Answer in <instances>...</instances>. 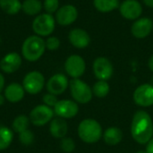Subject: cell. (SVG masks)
Returning a JSON list of instances; mask_svg holds the SVG:
<instances>
[{
    "instance_id": "obj_1",
    "label": "cell",
    "mask_w": 153,
    "mask_h": 153,
    "mask_svg": "<svg viewBox=\"0 0 153 153\" xmlns=\"http://www.w3.org/2000/svg\"><path fill=\"white\" fill-rule=\"evenodd\" d=\"M131 134L140 144H147L153 137V121L150 114L144 110H138L134 115L131 123Z\"/></svg>"
},
{
    "instance_id": "obj_2",
    "label": "cell",
    "mask_w": 153,
    "mask_h": 153,
    "mask_svg": "<svg viewBox=\"0 0 153 153\" xmlns=\"http://www.w3.org/2000/svg\"><path fill=\"white\" fill-rule=\"evenodd\" d=\"M45 40L37 35L27 37L22 45V56L28 62H36L42 57L46 51Z\"/></svg>"
},
{
    "instance_id": "obj_3",
    "label": "cell",
    "mask_w": 153,
    "mask_h": 153,
    "mask_svg": "<svg viewBox=\"0 0 153 153\" xmlns=\"http://www.w3.org/2000/svg\"><path fill=\"white\" fill-rule=\"evenodd\" d=\"M102 135V127L95 119H83L78 126V136L86 143H95L101 139Z\"/></svg>"
},
{
    "instance_id": "obj_4",
    "label": "cell",
    "mask_w": 153,
    "mask_h": 153,
    "mask_svg": "<svg viewBox=\"0 0 153 153\" xmlns=\"http://www.w3.org/2000/svg\"><path fill=\"white\" fill-rule=\"evenodd\" d=\"M56 19L53 14L47 13L35 16L31 23V28L35 35L41 38L49 37L56 29Z\"/></svg>"
},
{
    "instance_id": "obj_5",
    "label": "cell",
    "mask_w": 153,
    "mask_h": 153,
    "mask_svg": "<svg viewBox=\"0 0 153 153\" xmlns=\"http://www.w3.org/2000/svg\"><path fill=\"white\" fill-rule=\"evenodd\" d=\"M70 91L75 102L81 104H87L92 99V89L80 78L72 79L69 82Z\"/></svg>"
},
{
    "instance_id": "obj_6",
    "label": "cell",
    "mask_w": 153,
    "mask_h": 153,
    "mask_svg": "<svg viewBox=\"0 0 153 153\" xmlns=\"http://www.w3.org/2000/svg\"><path fill=\"white\" fill-rule=\"evenodd\" d=\"M22 85L25 92L30 95L38 94L45 86V77L39 71H30L23 77Z\"/></svg>"
},
{
    "instance_id": "obj_7",
    "label": "cell",
    "mask_w": 153,
    "mask_h": 153,
    "mask_svg": "<svg viewBox=\"0 0 153 153\" xmlns=\"http://www.w3.org/2000/svg\"><path fill=\"white\" fill-rule=\"evenodd\" d=\"M55 115L54 109L47 105H38L30 113V121L35 126H43L51 122Z\"/></svg>"
},
{
    "instance_id": "obj_8",
    "label": "cell",
    "mask_w": 153,
    "mask_h": 153,
    "mask_svg": "<svg viewBox=\"0 0 153 153\" xmlns=\"http://www.w3.org/2000/svg\"><path fill=\"white\" fill-rule=\"evenodd\" d=\"M65 73L73 79L80 78L86 70V63L79 55L69 56L65 62Z\"/></svg>"
},
{
    "instance_id": "obj_9",
    "label": "cell",
    "mask_w": 153,
    "mask_h": 153,
    "mask_svg": "<svg viewBox=\"0 0 153 153\" xmlns=\"http://www.w3.org/2000/svg\"><path fill=\"white\" fill-rule=\"evenodd\" d=\"M92 70L95 77L100 81L109 80L114 73V67L111 61L105 56H99L94 60Z\"/></svg>"
},
{
    "instance_id": "obj_10",
    "label": "cell",
    "mask_w": 153,
    "mask_h": 153,
    "mask_svg": "<svg viewBox=\"0 0 153 153\" xmlns=\"http://www.w3.org/2000/svg\"><path fill=\"white\" fill-rule=\"evenodd\" d=\"M78 18L77 8L71 4H66L59 7L55 13V19L57 24L61 26H68L73 24Z\"/></svg>"
},
{
    "instance_id": "obj_11",
    "label": "cell",
    "mask_w": 153,
    "mask_h": 153,
    "mask_svg": "<svg viewBox=\"0 0 153 153\" xmlns=\"http://www.w3.org/2000/svg\"><path fill=\"white\" fill-rule=\"evenodd\" d=\"M134 101L143 108L153 106V85L144 83L138 86L134 92Z\"/></svg>"
},
{
    "instance_id": "obj_12",
    "label": "cell",
    "mask_w": 153,
    "mask_h": 153,
    "mask_svg": "<svg viewBox=\"0 0 153 153\" xmlns=\"http://www.w3.org/2000/svg\"><path fill=\"white\" fill-rule=\"evenodd\" d=\"M119 12L123 18L135 21L143 13V6L138 0H125L119 5Z\"/></svg>"
},
{
    "instance_id": "obj_13",
    "label": "cell",
    "mask_w": 153,
    "mask_h": 153,
    "mask_svg": "<svg viewBox=\"0 0 153 153\" xmlns=\"http://www.w3.org/2000/svg\"><path fill=\"white\" fill-rule=\"evenodd\" d=\"M53 109L55 114L58 117H62L64 119L73 118L79 112V107L77 102L70 100H58Z\"/></svg>"
},
{
    "instance_id": "obj_14",
    "label": "cell",
    "mask_w": 153,
    "mask_h": 153,
    "mask_svg": "<svg viewBox=\"0 0 153 153\" xmlns=\"http://www.w3.org/2000/svg\"><path fill=\"white\" fill-rule=\"evenodd\" d=\"M22 64V56L17 52H9L0 60V69L4 74H13L20 69Z\"/></svg>"
},
{
    "instance_id": "obj_15",
    "label": "cell",
    "mask_w": 153,
    "mask_h": 153,
    "mask_svg": "<svg viewBox=\"0 0 153 153\" xmlns=\"http://www.w3.org/2000/svg\"><path fill=\"white\" fill-rule=\"evenodd\" d=\"M153 30V21L149 17L135 20L131 27V33L136 39H145Z\"/></svg>"
},
{
    "instance_id": "obj_16",
    "label": "cell",
    "mask_w": 153,
    "mask_h": 153,
    "mask_svg": "<svg viewBox=\"0 0 153 153\" xmlns=\"http://www.w3.org/2000/svg\"><path fill=\"white\" fill-rule=\"evenodd\" d=\"M68 86V78L64 74H56L52 75L46 83L48 91L56 96L64 93Z\"/></svg>"
},
{
    "instance_id": "obj_17",
    "label": "cell",
    "mask_w": 153,
    "mask_h": 153,
    "mask_svg": "<svg viewBox=\"0 0 153 153\" xmlns=\"http://www.w3.org/2000/svg\"><path fill=\"white\" fill-rule=\"evenodd\" d=\"M68 40L73 47L82 49L90 45L91 36L85 30L82 28H74L69 31Z\"/></svg>"
},
{
    "instance_id": "obj_18",
    "label": "cell",
    "mask_w": 153,
    "mask_h": 153,
    "mask_svg": "<svg viewBox=\"0 0 153 153\" xmlns=\"http://www.w3.org/2000/svg\"><path fill=\"white\" fill-rule=\"evenodd\" d=\"M5 100L11 103H18L25 96V91L22 84L18 82H12L8 84L4 91Z\"/></svg>"
},
{
    "instance_id": "obj_19",
    "label": "cell",
    "mask_w": 153,
    "mask_h": 153,
    "mask_svg": "<svg viewBox=\"0 0 153 153\" xmlns=\"http://www.w3.org/2000/svg\"><path fill=\"white\" fill-rule=\"evenodd\" d=\"M68 126L65 119L62 117L53 118L49 125V133L56 139H63L66 136Z\"/></svg>"
},
{
    "instance_id": "obj_20",
    "label": "cell",
    "mask_w": 153,
    "mask_h": 153,
    "mask_svg": "<svg viewBox=\"0 0 153 153\" xmlns=\"http://www.w3.org/2000/svg\"><path fill=\"white\" fill-rule=\"evenodd\" d=\"M103 139L108 146L117 145L123 139V132L118 127H108L103 134Z\"/></svg>"
},
{
    "instance_id": "obj_21",
    "label": "cell",
    "mask_w": 153,
    "mask_h": 153,
    "mask_svg": "<svg viewBox=\"0 0 153 153\" xmlns=\"http://www.w3.org/2000/svg\"><path fill=\"white\" fill-rule=\"evenodd\" d=\"M43 3L40 0H23L22 2V11L29 16H37L41 13Z\"/></svg>"
},
{
    "instance_id": "obj_22",
    "label": "cell",
    "mask_w": 153,
    "mask_h": 153,
    "mask_svg": "<svg viewBox=\"0 0 153 153\" xmlns=\"http://www.w3.org/2000/svg\"><path fill=\"white\" fill-rule=\"evenodd\" d=\"M0 9L8 15H16L22 11L20 0H0Z\"/></svg>"
},
{
    "instance_id": "obj_23",
    "label": "cell",
    "mask_w": 153,
    "mask_h": 153,
    "mask_svg": "<svg viewBox=\"0 0 153 153\" xmlns=\"http://www.w3.org/2000/svg\"><path fill=\"white\" fill-rule=\"evenodd\" d=\"M93 5L100 13H110L119 8V0H93Z\"/></svg>"
},
{
    "instance_id": "obj_24",
    "label": "cell",
    "mask_w": 153,
    "mask_h": 153,
    "mask_svg": "<svg viewBox=\"0 0 153 153\" xmlns=\"http://www.w3.org/2000/svg\"><path fill=\"white\" fill-rule=\"evenodd\" d=\"M13 140V132L6 126L0 127V151L6 150Z\"/></svg>"
},
{
    "instance_id": "obj_25",
    "label": "cell",
    "mask_w": 153,
    "mask_h": 153,
    "mask_svg": "<svg viewBox=\"0 0 153 153\" xmlns=\"http://www.w3.org/2000/svg\"><path fill=\"white\" fill-rule=\"evenodd\" d=\"M30 123V121L29 117H27L26 115H19L13 121V124H12L13 131H14L15 133L19 134L28 130Z\"/></svg>"
},
{
    "instance_id": "obj_26",
    "label": "cell",
    "mask_w": 153,
    "mask_h": 153,
    "mask_svg": "<svg viewBox=\"0 0 153 153\" xmlns=\"http://www.w3.org/2000/svg\"><path fill=\"white\" fill-rule=\"evenodd\" d=\"M110 91V86L107 81H100L99 80L96 82L92 87V93L97 98L102 99L108 96Z\"/></svg>"
},
{
    "instance_id": "obj_27",
    "label": "cell",
    "mask_w": 153,
    "mask_h": 153,
    "mask_svg": "<svg viewBox=\"0 0 153 153\" xmlns=\"http://www.w3.org/2000/svg\"><path fill=\"white\" fill-rule=\"evenodd\" d=\"M59 146L62 152L65 153H71L75 149V143L70 137H64L63 139H61Z\"/></svg>"
},
{
    "instance_id": "obj_28",
    "label": "cell",
    "mask_w": 153,
    "mask_h": 153,
    "mask_svg": "<svg viewBox=\"0 0 153 153\" xmlns=\"http://www.w3.org/2000/svg\"><path fill=\"white\" fill-rule=\"evenodd\" d=\"M60 4L59 0H44L43 1V9L45 10V13L53 14L56 13V11L59 9Z\"/></svg>"
},
{
    "instance_id": "obj_29",
    "label": "cell",
    "mask_w": 153,
    "mask_h": 153,
    "mask_svg": "<svg viewBox=\"0 0 153 153\" xmlns=\"http://www.w3.org/2000/svg\"><path fill=\"white\" fill-rule=\"evenodd\" d=\"M60 45H61V41L56 36H49L45 40L46 49L49 50V51H56V50H57L60 48Z\"/></svg>"
},
{
    "instance_id": "obj_30",
    "label": "cell",
    "mask_w": 153,
    "mask_h": 153,
    "mask_svg": "<svg viewBox=\"0 0 153 153\" xmlns=\"http://www.w3.org/2000/svg\"><path fill=\"white\" fill-rule=\"evenodd\" d=\"M19 141L22 144L25 146H29L34 142V134L30 130H26L21 134H19Z\"/></svg>"
},
{
    "instance_id": "obj_31",
    "label": "cell",
    "mask_w": 153,
    "mask_h": 153,
    "mask_svg": "<svg viewBox=\"0 0 153 153\" xmlns=\"http://www.w3.org/2000/svg\"><path fill=\"white\" fill-rule=\"evenodd\" d=\"M42 100L44 102V105H47V106H48L50 108H54L56 106V104L57 103V101H58L56 96L52 94V93H49V92L43 96Z\"/></svg>"
},
{
    "instance_id": "obj_32",
    "label": "cell",
    "mask_w": 153,
    "mask_h": 153,
    "mask_svg": "<svg viewBox=\"0 0 153 153\" xmlns=\"http://www.w3.org/2000/svg\"><path fill=\"white\" fill-rule=\"evenodd\" d=\"M147 153H153V137L147 143L146 150Z\"/></svg>"
},
{
    "instance_id": "obj_33",
    "label": "cell",
    "mask_w": 153,
    "mask_h": 153,
    "mask_svg": "<svg viewBox=\"0 0 153 153\" xmlns=\"http://www.w3.org/2000/svg\"><path fill=\"white\" fill-rule=\"evenodd\" d=\"M4 84H5V80L4 75L0 73V93L3 91V90L4 89Z\"/></svg>"
},
{
    "instance_id": "obj_34",
    "label": "cell",
    "mask_w": 153,
    "mask_h": 153,
    "mask_svg": "<svg viewBox=\"0 0 153 153\" xmlns=\"http://www.w3.org/2000/svg\"><path fill=\"white\" fill-rule=\"evenodd\" d=\"M148 66H149V69L153 72V55L152 56H151V57L149 58V60H148Z\"/></svg>"
},
{
    "instance_id": "obj_35",
    "label": "cell",
    "mask_w": 153,
    "mask_h": 153,
    "mask_svg": "<svg viewBox=\"0 0 153 153\" xmlns=\"http://www.w3.org/2000/svg\"><path fill=\"white\" fill-rule=\"evenodd\" d=\"M144 4L150 8H153V0H143Z\"/></svg>"
},
{
    "instance_id": "obj_36",
    "label": "cell",
    "mask_w": 153,
    "mask_h": 153,
    "mask_svg": "<svg viewBox=\"0 0 153 153\" xmlns=\"http://www.w3.org/2000/svg\"><path fill=\"white\" fill-rule=\"evenodd\" d=\"M5 100H5L4 96V95H2V94L0 93V106L4 105V101H5Z\"/></svg>"
},
{
    "instance_id": "obj_37",
    "label": "cell",
    "mask_w": 153,
    "mask_h": 153,
    "mask_svg": "<svg viewBox=\"0 0 153 153\" xmlns=\"http://www.w3.org/2000/svg\"><path fill=\"white\" fill-rule=\"evenodd\" d=\"M135 153H147L146 151H143V150H141V151H138V152H136Z\"/></svg>"
},
{
    "instance_id": "obj_38",
    "label": "cell",
    "mask_w": 153,
    "mask_h": 153,
    "mask_svg": "<svg viewBox=\"0 0 153 153\" xmlns=\"http://www.w3.org/2000/svg\"><path fill=\"white\" fill-rule=\"evenodd\" d=\"M2 44V39H1V37H0V45Z\"/></svg>"
}]
</instances>
